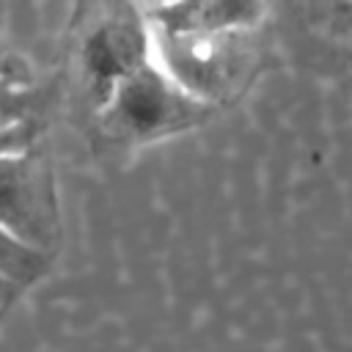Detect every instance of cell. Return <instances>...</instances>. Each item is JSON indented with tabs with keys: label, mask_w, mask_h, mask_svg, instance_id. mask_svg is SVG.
Wrapping results in <instances>:
<instances>
[{
	"label": "cell",
	"mask_w": 352,
	"mask_h": 352,
	"mask_svg": "<svg viewBox=\"0 0 352 352\" xmlns=\"http://www.w3.org/2000/svg\"><path fill=\"white\" fill-rule=\"evenodd\" d=\"M214 104L187 91L151 52L99 104L104 132L124 143H154L201 126Z\"/></svg>",
	"instance_id": "6da1fadb"
},
{
	"label": "cell",
	"mask_w": 352,
	"mask_h": 352,
	"mask_svg": "<svg viewBox=\"0 0 352 352\" xmlns=\"http://www.w3.org/2000/svg\"><path fill=\"white\" fill-rule=\"evenodd\" d=\"M250 30H187L151 19L154 58L195 96L217 104L239 91L242 72L250 66Z\"/></svg>",
	"instance_id": "7a4b0ae2"
},
{
	"label": "cell",
	"mask_w": 352,
	"mask_h": 352,
	"mask_svg": "<svg viewBox=\"0 0 352 352\" xmlns=\"http://www.w3.org/2000/svg\"><path fill=\"white\" fill-rule=\"evenodd\" d=\"M0 223L44 253L58 245V201L44 157L28 148L0 154Z\"/></svg>",
	"instance_id": "3957f363"
},
{
	"label": "cell",
	"mask_w": 352,
	"mask_h": 352,
	"mask_svg": "<svg viewBox=\"0 0 352 352\" xmlns=\"http://www.w3.org/2000/svg\"><path fill=\"white\" fill-rule=\"evenodd\" d=\"M151 25H143L129 14L99 22L82 44V66L96 107L107 99L113 85L138 63L151 58Z\"/></svg>",
	"instance_id": "277c9868"
},
{
	"label": "cell",
	"mask_w": 352,
	"mask_h": 352,
	"mask_svg": "<svg viewBox=\"0 0 352 352\" xmlns=\"http://www.w3.org/2000/svg\"><path fill=\"white\" fill-rule=\"evenodd\" d=\"M270 0H195L184 8H154L151 19L187 30H253Z\"/></svg>",
	"instance_id": "5b68a950"
},
{
	"label": "cell",
	"mask_w": 352,
	"mask_h": 352,
	"mask_svg": "<svg viewBox=\"0 0 352 352\" xmlns=\"http://www.w3.org/2000/svg\"><path fill=\"white\" fill-rule=\"evenodd\" d=\"M47 270V253L19 239L0 223V272L19 286L38 280Z\"/></svg>",
	"instance_id": "8992f818"
},
{
	"label": "cell",
	"mask_w": 352,
	"mask_h": 352,
	"mask_svg": "<svg viewBox=\"0 0 352 352\" xmlns=\"http://www.w3.org/2000/svg\"><path fill=\"white\" fill-rule=\"evenodd\" d=\"M33 107V94L8 77V72H0V126L25 121Z\"/></svg>",
	"instance_id": "52a82bcc"
},
{
	"label": "cell",
	"mask_w": 352,
	"mask_h": 352,
	"mask_svg": "<svg viewBox=\"0 0 352 352\" xmlns=\"http://www.w3.org/2000/svg\"><path fill=\"white\" fill-rule=\"evenodd\" d=\"M30 140H33V124L28 118L8 124V126H0V154L22 151L30 146Z\"/></svg>",
	"instance_id": "ba28073f"
},
{
	"label": "cell",
	"mask_w": 352,
	"mask_h": 352,
	"mask_svg": "<svg viewBox=\"0 0 352 352\" xmlns=\"http://www.w3.org/2000/svg\"><path fill=\"white\" fill-rule=\"evenodd\" d=\"M19 289H22L19 283H14L11 278H6V275L0 272V316H3V314H6L8 308H11V302L16 300Z\"/></svg>",
	"instance_id": "9c48e42d"
},
{
	"label": "cell",
	"mask_w": 352,
	"mask_h": 352,
	"mask_svg": "<svg viewBox=\"0 0 352 352\" xmlns=\"http://www.w3.org/2000/svg\"><path fill=\"white\" fill-rule=\"evenodd\" d=\"M195 0H157V8H184Z\"/></svg>",
	"instance_id": "30bf717a"
}]
</instances>
